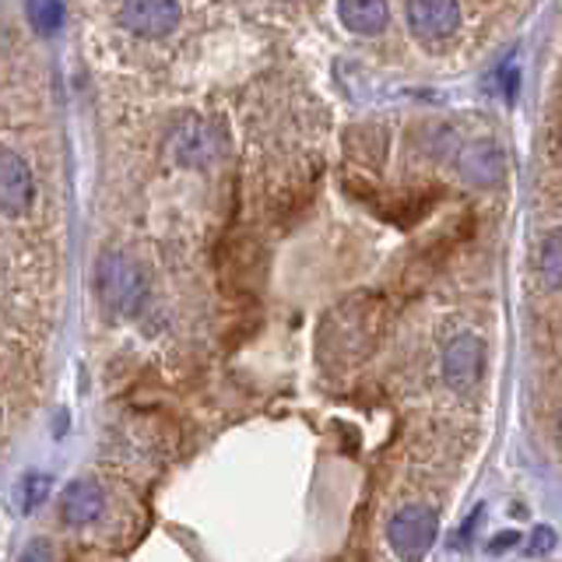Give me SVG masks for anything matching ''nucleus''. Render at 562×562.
Segmentation results:
<instances>
[{
	"instance_id": "f257e3e1",
	"label": "nucleus",
	"mask_w": 562,
	"mask_h": 562,
	"mask_svg": "<svg viewBox=\"0 0 562 562\" xmlns=\"http://www.w3.org/2000/svg\"><path fill=\"white\" fill-rule=\"evenodd\" d=\"M383 331V307L376 296H356L334 307L320 324V359L348 366L376 348Z\"/></svg>"
},
{
	"instance_id": "39448f33",
	"label": "nucleus",
	"mask_w": 562,
	"mask_h": 562,
	"mask_svg": "<svg viewBox=\"0 0 562 562\" xmlns=\"http://www.w3.org/2000/svg\"><path fill=\"white\" fill-rule=\"evenodd\" d=\"M486 369V345L478 334H457L454 342L443 348V380L450 391L471 394Z\"/></svg>"
},
{
	"instance_id": "4468645a",
	"label": "nucleus",
	"mask_w": 562,
	"mask_h": 562,
	"mask_svg": "<svg viewBox=\"0 0 562 562\" xmlns=\"http://www.w3.org/2000/svg\"><path fill=\"white\" fill-rule=\"evenodd\" d=\"M538 271L549 288H559L562 292V229L549 232L541 239V250H538Z\"/></svg>"
},
{
	"instance_id": "2eb2a0df",
	"label": "nucleus",
	"mask_w": 562,
	"mask_h": 562,
	"mask_svg": "<svg viewBox=\"0 0 562 562\" xmlns=\"http://www.w3.org/2000/svg\"><path fill=\"white\" fill-rule=\"evenodd\" d=\"M25 14L39 36H53L63 25V0H25Z\"/></svg>"
},
{
	"instance_id": "6e6552de",
	"label": "nucleus",
	"mask_w": 562,
	"mask_h": 562,
	"mask_svg": "<svg viewBox=\"0 0 562 562\" xmlns=\"http://www.w3.org/2000/svg\"><path fill=\"white\" fill-rule=\"evenodd\" d=\"M408 25L419 39H450L461 25L457 0H408Z\"/></svg>"
},
{
	"instance_id": "f3484780",
	"label": "nucleus",
	"mask_w": 562,
	"mask_h": 562,
	"mask_svg": "<svg viewBox=\"0 0 562 562\" xmlns=\"http://www.w3.org/2000/svg\"><path fill=\"white\" fill-rule=\"evenodd\" d=\"M50 486H53L50 475H39V471L25 475V481H22V510L25 513L36 510L46 500V495H50Z\"/></svg>"
},
{
	"instance_id": "20e7f679",
	"label": "nucleus",
	"mask_w": 562,
	"mask_h": 562,
	"mask_svg": "<svg viewBox=\"0 0 562 562\" xmlns=\"http://www.w3.org/2000/svg\"><path fill=\"white\" fill-rule=\"evenodd\" d=\"M169 152L180 166L207 169L225 155V131L215 120H187L180 131L172 134Z\"/></svg>"
},
{
	"instance_id": "9b49d317",
	"label": "nucleus",
	"mask_w": 562,
	"mask_h": 562,
	"mask_svg": "<svg viewBox=\"0 0 562 562\" xmlns=\"http://www.w3.org/2000/svg\"><path fill=\"white\" fill-rule=\"evenodd\" d=\"M103 510H106V492L99 489V481L77 478L60 495V517H63V524H71V527L95 524L103 517Z\"/></svg>"
},
{
	"instance_id": "9d476101",
	"label": "nucleus",
	"mask_w": 562,
	"mask_h": 562,
	"mask_svg": "<svg viewBox=\"0 0 562 562\" xmlns=\"http://www.w3.org/2000/svg\"><path fill=\"white\" fill-rule=\"evenodd\" d=\"M32 169L19 152L0 148V212L4 215H22L32 204Z\"/></svg>"
},
{
	"instance_id": "ddd939ff",
	"label": "nucleus",
	"mask_w": 562,
	"mask_h": 562,
	"mask_svg": "<svg viewBox=\"0 0 562 562\" xmlns=\"http://www.w3.org/2000/svg\"><path fill=\"white\" fill-rule=\"evenodd\" d=\"M387 148H391V137L383 127L376 123H362V127H351L345 134V152L356 166H366V169H380L383 158H387Z\"/></svg>"
},
{
	"instance_id": "6ab92c4d",
	"label": "nucleus",
	"mask_w": 562,
	"mask_h": 562,
	"mask_svg": "<svg viewBox=\"0 0 562 562\" xmlns=\"http://www.w3.org/2000/svg\"><path fill=\"white\" fill-rule=\"evenodd\" d=\"M549 549H555V531H552V527H538L535 541H531V555H541Z\"/></svg>"
},
{
	"instance_id": "1a4fd4ad",
	"label": "nucleus",
	"mask_w": 562,
	"mask_h": 562,
	"mask_svg": "<svg viewBox=\"0 0 562 562\" xmlns=\"http://www.w3.org/2000/svg\"><path fill=\"white\" fill-rule=\"evenodd\" d=\"M457 169L464 176V183H471L478 190H492L506 180V155L500 144L492 141H475L461 152Z\"/></svg>"
},
{
	"instance_id": "f8f14e48",
	"label": "nucleus",
	"mask_w": 562,
	"mask_h": 562,
	"mask_svg": "<svg viewBox=\"0 0 562 562\" xmlns=\"http://www.w3.org/2000/svg\"><path fill=\"white\" fill-rule=\"evenodd\" d=\"M337 19L356 36H380L391 22L387 0H337Z\"/></svg>"
},
{
	"instance_id": "aec40b11",
	"label": "nucleus",
	"mask_w": 562,
	"mask_h": 562,
	"mask_svg": "<svg viewBox=\"0 0 562 562\" xmlns=\"http://www.w3.org/2000/svg\"><path fill=\"white\" fill-rule=\"evenodd\" d=\"M517 541H521V535H517V531H503V535H500V541H492L489 549H492V552H503V549H517Z\"/></svg>"
},
{
	"instance_id": "a211bd4d",
	"label": "nucleus",
	"mask_w": 562,
	"mask_h": 562,
	"mask_svg": "<svg viewBox=\"0 0 562 562\" xmlns=\"http://www.w3.org/2000/svg\"><path fill=\"white\" fill-rule=\"evenodd\" d=\"M19 562H53V545L46 538H32L22 549Z\"/></svg>"
},
{
	"instance_id": "412c9836",
	"label": "nucleus",
	"mask_w": 562,
	"mask_h": 562,
	"mask_svg": "<svg viewBox=\"0 0 562 562\" xmlns=\"http://www.w3.org/2000/svg\"><path fill=\"white\" fill-rule=\"evenodd\" d=\"M503 92L510 95V99H513V95H517V68L503 71Z\"/></svg>"
},
{
	"instance_id": "0eeeda50",
	"label": "nucleus",
	"mask_w": 562,
	"mask_h": 562,
	"mask_svg": "<svg viewBox=\"0 0 562 562\" xmlns=\"http://www.w3.org/2000/svg\"><path fill=\"white\" fill-rule=\"evenodd\" d=\"M218 271H222V285L229 288H247L256 285L261 278V250L250 236H236V239H225L222 250H218Z\"/></svg>"
},
{
	"instance_id": "dca6fc26",
	"label": "nucleus",
	"mask_w": 562,
	"mask_h": 562,
	"mask_svg": "<svg viewBox=\"0 0 562 562\" xmlns=\"http://www.w3.org/2000/svg\"><path fill=\"white\" fill-rule=\"evenodd\" d=\"M432 201H437V198H426V194H419V198H400L397 204L383 207V215H387L394 225H415L419 218H426V215H429Z\"/></svg>"
},
{
	"instance_id": "f03ea898",
	"label": "nucleus",
	"mask_w": 562,
	"mask_h": 562,
	"mask_svg": "<svg viewBox=\"0 0 562 562\" xmlns=\"http://www.w3.org/2000/svg\"><path fill=\"white\" fill-rule=\"evenodd\" d=\"M95 285H99L103 307L117 316H137L144 302H148V275H144V267L117 250L99 256Z\"/></svg>"
},
{
	"instance_id": "7ed1b4c3",
	"label": "nucleus",
	"mask_w": 562,
	"mask_h": 562,
	"mask_svg": "<svg viewBox=\"0 0 562 562\" xmlns=\"http://www.w3.org/2000/svg\"><path fill=\"white\" fill-rule=\"evenodd\" d=\"M440 538V517L429 506H405L387 524V541L400 562H422Z\"/></svg>"
},
{
	"instance_id": "423d86ee",
	"label": "nucleus",
	"mask_w": 562,
	"mask_h": 562,
	"mask_svg": "<svg viewBox=\"0 0 562 562\" xmlns=\"http://www.w3.org/2000/svg\"><path fill=\"white\" fill-rule=\"evenodd\" d=\"M183 11L180 0H123L120 22L127 32H134L141 39H163L180 25Z\"/></svg>"
}]
</instances>
